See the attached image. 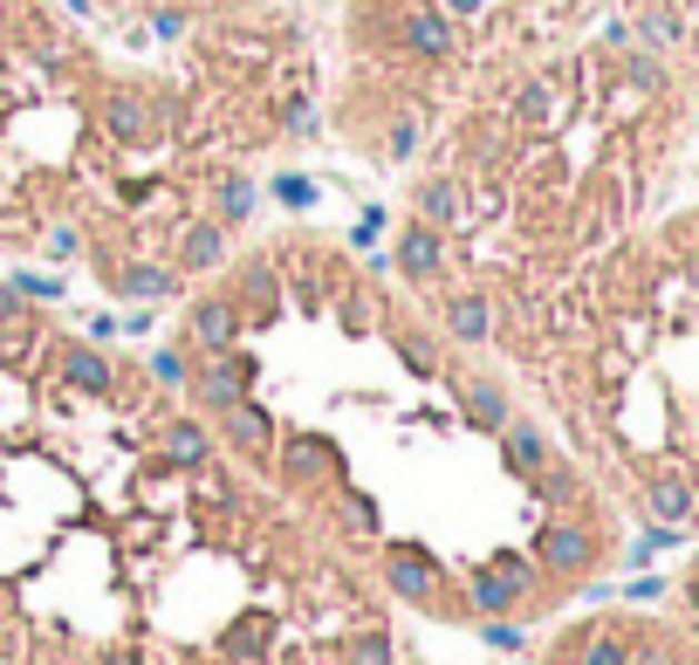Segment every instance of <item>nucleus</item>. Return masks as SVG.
<instances>
[{
    "label": "nucleus",
    "mask_w": 699,
    "mask_h": 665,
    "mask_svg": "<svg viewBox=\"0 0 699 665\" xmlns=\"http://www.w3.org/2000/svg\"><path fill=\"white\" fill-rule=\"evenodd\" d=\"M446 336L487 343V336H493V302H487V295H452V302H446Z\"/></svg>",
    "instance_id": "10"
},
{
    "label": "nucleus",
    "mask_w": 699,
    "mask_h": 665,
    "mask_svg": "<svg viewBox=\"0 0 699 665\" xmlns=\"http://www.w3.org/2000/svg\"><path fill=\"white\" fill-rule=\"evenodd\" d=\"M419 213H426V226H452V220H460V185H452V179H426L419 185Z\"/></svg>",
    "instance_id": "13"
},
{
    "label": "nucleus",
    "mask_w": 699,
    "mask_h": 665,
    "mask_svg": "<svg viewBox=\"0 0 699 665\" xmlns=\"http://www.w3.org/2000/svg\"><path fill=\"white\" fill-rule=\"evenodd\" d=\"M247 213H254V185H247L240 172L220 179V192H213V220H220V226H240Z\"/></svg>",
    "instance_id": "14"
},
{
    "label": "nucleus",
    "mask_w": 699,
    "mask_h": 665,
    "mask_svg": "<svg viewBox=\"0 0 699 665\" xmlns=\"http://www.w3.org/2000/svg\"><path fill=\"white\" fill-rule=\"evenodd\" d=\"M651 507H658L666 522H686V515H692V487H686V481H651Z\"/></svg>",
    "instance_id": "15"
},
{
    "label": "nucleus",
    "mask_w": 699,
    "mask_h": 665,
    "mask_svg": "<svg viewBox=\"0 0 699 665\" xmlns=\"http://www.w3.org/2000/svg\"><path fill=\"white\" fill-rule=\"evenodd\" d=\"M515 117H521V124H542V117H549V83H528L515 97Z\"/></svg>",
    "instance_id": "19"
},
{
    "label": "nucleus",
    "mask_w": 699,
    "mask_h": 665,
    "mask_svg": "<svg viewBox=\"0 0 699 665\" xmlns=\"http://www.w3.org/2000/svg\"><path fill=\"white\" fill-rule=\"evenodd\" d=\"M14 289H21V295H49V302L62 295V282H49V275H14Z\"/></svg>",
    "instance_id": "23"
},
{
    "label": "nucleus",
    "mask_w": 699,
    "mask_h": 665,
    "mask_svg": "<svg viewBox=\"0 0 699 665\" xmlns=\"http://www.w3.org/2000/svg\"><path fill=\"white\" fill-rule=\"evenodd\" d=\"M227 261V233L220 220H192L186 241H179V268H220Z\"/></svg>",
    "instance_id": "11"
},
{
    "label": "nucleus",
    "mask_w": 699,
    "mask_h": 665,
    "mask_svg": "<svg viewBox=\"0 0 699 665\" xmlns=\"http://www.w3.org/2000/svg\"><path fill=\"white\" fill-rule=\"evenodd\" d=\"M446 14H480V0H446Z\"/></svg>",
    "instance_id": "28"
},
{
    "label": "nucleus",
    "mask_w": 699,
    "mask_h": 665,
    "mask_svg": "<svg viewBox=\"0 0 699 665\" xmlns=\"http://www.w3.org/2000/svg\"><path fill=\"white\" fill-rule=\"evenodd\" d=\"M398 275H405V282H432V275H439V233H432V226H405V241H398Z\"/></svg>",
    "instance_id": "9"
},
{
    "label": "nucleus",
    "mask_w": 699,
    "mask_h": 665,
    "mask_svg": "<svg viewBox=\"0 0 699 665\" xmlns=\"http://www.w3.org/2000/svg\"><path fill=\"white\" fill-rule=\"evenodd\" d=\"M179 289V268H164V261H131L123 268V295H138V302H164Z\"/></svg>",
    "instance_id": "12"
},
{
    "label": "nucleus",
    "mask_w": 699,
    "mask_h": 665,
    "mask_svg": "<svg viewBox=\"0 0 699 665\" xmlns=\"http://www.w3.org/2000/svg\"><path fill=\"white\" fill-rule=\"evenodd\" d=\"M21 302H28L21 289H0V323H14V316H21Z\"/></svg>",
    "instance_id": "27"
},
{
    "label": "nucleus",
    "mask_w": 699,
    "mask_h": 665,
    "mask_svg": "<svg viewBox=\"0 0 699 665\" xmlns=\"http://www.w3.org/2000/svg\"><path fill=\"white\" fill-rule=\"evenodd\" d=\"M274 200H281V206H316V179L281 172V179H274Z\"/></svg>",
    "instance_id": "17"
},
{
    "label": "nucleus",
    "mask_w": 699,
    "mask_h": 665,
    "mask_svg": "<svg viewBox=\"0 0 699 665\" xmlns=\"http://www.w3.org/2000/svg\"><path fill=\"white\" fill-rule=\"evenodd\" d=\"M158 103L151 97H138V90H103V131L110 138H123V144H151L158 138Z\"/></svg>",
    "instance_id": "3"
},
{
    "label": "nucleus",
    "mask_w": 699,
    "mask_h": 665,
    "mask_svg": "<svg viewBox=\"0 0 699 665\" xmlns=\"http://www.w3.org/2000/svg\"><path fill=\"white\" fill-rule=\"evenodd\" d=\"M398 357H405V371H411V377H432V371H439V357H432V350H426L419 336H398Z\"/></svg>",
    "instance_id": "18"
},
{
    "label": "nucleus",
    "mask_w": 699,
    "mask_h": 665,
    "mask_svg": "<svg viewBox=\"0 0 699 665\" xmlns=\"http://www.w3.org/2000/svg\"><path fill=\"white\" fill-rule=\"evenodd\" d=\"M631 83H645V90H658V62H651V56H631Z\"/></svg>",
    "instance_id": "25"
},
{
    "label": "nucleus",
    "mask_w": 699,
    "mask_h": 665,
    "mask_svg": "<svg viewBox=\"0 0 699 665\" xmlns=\"http://www.w3.org/2000/svg\"><path fill=\"white\" fill-rule=\"evenodd\" d=\"M76 248H82V233H76V226H56V241H49V254H56V261H69Z\"/></svg>",
    "instance_id": "24"
},
{
    "label": "nucleus",
    "mask_w": 699,
    "mask_h": 665,
    "mask_svg": "<svg viewBox=\"0 0 699 665\" xmlns=\"http://www.w3.org/2000/svg\"><path fill=\"white\" fill-rule=\"evenodd\" d=\"M460 412H467L473 433H501V425H508V391L487 384V377H467L460 384Z\"/></svg>",
    "instance_id": "8"
},
{
    "label": "nucleus",
    "mask_w": 699,
    "mask_h": 665,
    "mask_svg": "<svg viewBox=\"0 0 699 665\" xmlns=\"http://www.w3.org/2000/svg\"><path fill=\"white\" fill-rule=\"evenodd\" d=\"M62 384H69V391H82V399H103V391H117V371H110L103 350L69 343V350H62Z\"/></svg>",
    "instance_id": "6"
},
{
    "label": "nucleus",
    "mask_w": 699,
    "mask_h": 665,
    "mask_svg": "<svg viewBox=\"0 0 699 665\" xmlns=\"http://www.w3.org/2000/svg\"><path fill=\"white\" fill-rule=\"evenodd\" d=\"M213 425H199V419H164L158 425V453L164 460H172V466H206V460H213Z\"/></svg>",
    "instance_id": "5"
},
{
    "label": "nucleus",
    "mask_w": 699,
    "mask_h": 665,
    "mask_svg": "<svg viewBox=\"0 0 699 665\" xmlns=\"http://www.w3.org/2000/svg\"><path fill=\"white\" fill-rule=\"evenodd\" d=\"M186 336H192L199 350H233V336H240V309H233L227 295H206V302H192Z\"/></svg>",
    "instance_id": "4"
},
{
    "label": "nucleus",
    "mask_w": 699,
    "mask_h": 665,
    "mask_svg": "<svg viewBox=\"0 0 699 665\" xmlns=\"http://www.w3.org/2000/svg\"><path fill=\"white\" fill-rule=\"evenodd\" d=\"M411 138H419V124H411V117H398V124H391V151H411Z\"/></svg>",
    "instance_id": "26"
},
{
    "label": "nucleus",
    "mask_w": 699,
    "mask_h": 665,
    "mask_svg": "<svg viewBox=\"0 0 699 665\" xmlns=\"http://www.w3.org/2000/svg\"><path fill=\"white\" fill-rule=\"evenodd\" d=\"M398 42L419 56V62H439V56L452 49V21H446V8H411L405 28H398Z\"/></svg>",
    "instance_id": "7"
},
{
    "label": "nucleus",
    "mask_w": 699,
    "mask_h": 665,
    "mask_svg": "<svg viewBox=\"0 0 699 665\" xmlns=\"http://www.w3.org/2000/svg\"><path fill=\"white\" fill-rule=\"evenodd\" d=\"M378 226H391V220H385V206H370V213L350 226V248H378Z\"/></svg>",
    "instance_id": "20"
},
{
    "label": "nucleus",
    "mask_w": 699,
    "mask_h": 665,
    "mask_svg": "<svg viewBox=\"0 0 699 665\" xmlns=\"http://www.w3.org/2000/svg\"><path fill=\"white\" fill-rule=\"evenodd\" d=\"M247 384H254V357H240V350H206V371L192 377V399L220 412V405L247 399Z\"/></svg>",
    "instance_id": "2"
},
{
    "label": "nucleus",
    "mask_w": 699,
    "mask_h": 665,
    "mask_svg": "<svg viewBox=\"0 0 699 665\" xmlns=\"http://www.w3.org/2000/svg\"><path fill=\"white\" fill-rule=\"evenodd\" d=\"M151 377H158V384H172V391H179V384H192L186 350H158V357H151Z\"/></svg>",
    "instance_id": "16"
},
{
    "label": "nucleus",
    "mask_w": 699,
    "mask_h": 665,
    "mask_svg": "<svg viewBox=\"0 0 699 665\" xmlns=\"http://www.w3.org/2000/svg\"><path fill=\"white\" fill-rule=\"evenodd\" d=\"M281 131H288V138H309V131H316V110L296 97V103H288V117H281Z\"/></svg>",
    "instance_id": "21"
},
{
    "label": "nucleus",
    "mask_w": 699,
    "mask_h": 665,
    "mask_svg": "<svg viewBox=\"0 0 699 665\" xmlns=\"http://www.w3.org/2000/svg\"><path fill=\"white\" fill-rule=\"evenodd\" d=\"M213 440H220L227 453H240V460H268L274 419H268V405H254V399H233V405L213 412Z\"/></svg>",
    "instance_id": "1"
},
{
    "label": "nucleus",
    "mask_w": 699,
    "mask_h": 665,
    "mask_svg": "<svg viewBox=\"0 0 699 665\" xmlns=\"http://www.w3.org/2000/svg\"><path fill=\"white\" fill-rule=\"evenodd\" d=\"M240 282H247V295H274V268H268V261H247Z\"/></svg>",
    "instance_id": "22"
}]
</instances>
